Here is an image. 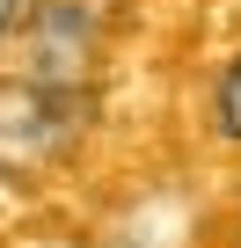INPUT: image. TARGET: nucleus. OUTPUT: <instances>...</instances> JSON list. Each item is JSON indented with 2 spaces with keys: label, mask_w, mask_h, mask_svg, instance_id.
<instances>
[{
  "label": "nucleus",
  "mask_w": 241,
  "mask_h": 248,
  "mask_svg": "<svg viewBox=\"0 0 241 248\" xmlns=\"http://www.w3.org/2000/svg\"><path fill=\"white\" fill-rule=\"evenodd\" d=\"M66 95L73 88H51V80H0V175L37 183L51 161H66L80 132Z\"/></svg>",
  "instance_id": "obj_1"
},
{
  "label": "nucleus",
  "mask_w": 241,
  "mask_h": 248,
  "mask_svg": "<svg viewBox=\"0 0 241 248\" xmlns=\"http://www.w3.org/2000/svg\"><path fill=\"white\" fill-rule=\"evenodd\" d=\"M234 248H241V233H234Z\"/></svg>",
  "instance_id": "obj_5"
},
{
  "label": "nucleus",
  "mask_w": 241,
  "mask_h": 248,
  "mask_svg": "<svg viewBox=\"0 0 241 248\" xmlns=\"http://www.w3.org/2000/svg\"><path fill=\"white\" fill-rule=\"evenodd\" d=\"M212 124H219L226 146H241V51L212 73Z\"/></svg>",
  "instance_id": "obj_2"
},
{
  "label": "nucleus",
  "mask_w": 241,
  "mask_h": 248,
  "mask_svg": "<svg viewBox=\"0 0 241 248\" xmlns=\"http://www.w3.org/2000/svg\"><path fill=\"white\" fill-rule=\"evenodd\" d=\"M15 248H73V241H66V233H22Z\"/></svg>",
  "instance_id": "obj_4"
},
{
  "label": "nucleus",
  "mask_w": 241,
  "mask_h": 248,
  "mask_svg": "<svg viewBox=\"0 0 241 248\" xmlns=\"http://www.w3.org/2000/svg\"><path fill=\"white\" fill-rule=\"evenodd\" d=\"M22 15H30V0H0V51L15 44V30H22Z\"/></svg>",
  "instance_id": "obj_3"
}]
</instances>
